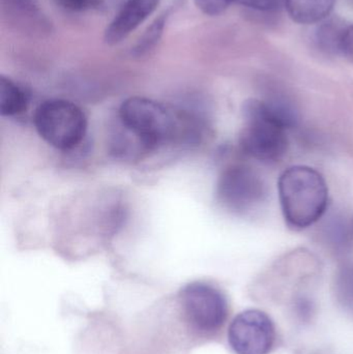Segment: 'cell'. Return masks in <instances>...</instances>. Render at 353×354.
Returning <instances> with one entry per match:
<instances>
[{
  "instance_id": "cell-1",
  "label": "cell",
  "mask_w": 353,
  "mask_h": 354,
  "mask_svg": "<svg viewBox=\"0 0 353 354\" xmlns=\"http://www.w3.org/2000/svg\"><path fill=\"white\" fill-rule=\"evenodd\" d=\"M244 127L240 136L242 153L263 163H275L288 149V129L296 116L279 100L251 99L242 109Z\"/></svg>"
},
{
  "instance_id": "cell-2",
  "label": "cell",
  "mask_w": 353,
  "mask_h": 354,
  "mask_svg": "<svg viewBox=\"0 0 353 354\" xmlns=\"http://www.w3.org/2000/svg\"><path fill=\"white\" fill-rule=\"evenodd\" d=\"M118 116L122 128L146 151L159 149L180 138L193 139L190 131L201 135L188 124V116L147 97L126 100L120 106Z\"/></svg>"
},
{
  "instance_id": "cell-3",
  "label": "cell",
  "mask_w": 353,
  "mask_h": 354,
  "mask_svg": "<svg viewBox=\"0 0 353 354\" xmlns=\"http://www.w3.org/2000/svg\"><path fill=\"white\" fill-rule=\"evenodd\" d=\"M280 204L285 222L303 230L318 222L329 206V187L325 177L308 166H294L280 176Z\"/></svg>"
},
{
  "instance_id": "cell-4",
  "label": "cell",
  "mask_w": 353,
  "mask_h": 354,
  "mask_svg": "<svg viewBox=\"0 0 353 354\" xmlns=\"http://www.w3.org/2000/svg\"><path fill=\"white\" fill-rule=\"evenodd\" d=\"M182 319L193 335L202 339L217 336L229 316V304L221 289L207 282H193L180 290Z\"/></svg>"
},
{
  "instance_id": "cell-5",
  "label": "cell",
  "mask_w": 353,
  "mask_h": 354,
  "mask_svg": "<svg viewBox=\"0 0 353 354\" xmlns=\"http://www.w3.org/2000/svg\"><path fill=\"white\" fill-rule=\"evenodd\" d=\"M33 124L48 145L60 151L78 147L87 130V120L79 106L66 100H49L35 110Z\"/></svg>"
},
{
  "instance_id": "cell-6",
  "label": "cell",
  "mask_w": 353,
  "mask_h": 354,
  "mask_svg": "<svg viewBox=\"0 0 353 354\" xmlns=\"http://www.w3.org/2000/svg\"><path fill=\"white\" fill-rule=\"evenodd\" d=\"M267 196V187L263 177L244 164L226 168L218 180V201L236 214L253 212L265 201Z\"/></svg>"
},
{
  "instance_id": "cell-7",
  "label": "cell",
  "mask_w": 353,
  "mask_h": 354,
  "mask_svg": "<svg viewBox=\"0 0 353 354\" xmlns=\"http://www.w3.org/2000/svg\"><path fill=\"white\" fill-rule=\"evenodd\" d=\"M227 339L236 354H269L275 346L277 333L267 313L250 309L234 317L228 328Z\"/></svg>"
},
{
  "instance_id": "cell-8",
  "label": "cell",
  "mask_w": 353,
  "mask_h": 354,
  "mask_svg": "<svg viewBox=\"0 0 353 354\" xmlns=\"http://www.w3.org/2000/svg\"><path fill=\"white\" fill-rule=\"evenodd\" d=\"M160 0H124L105 31V41L117 45L136 30L155 10Z\"/></svg>"
},
{
  "instance_id": "cell-9",
  "label": "cell",
  "mask_w": 353,
  "mask_h": 354,
  "mask_svg": "<svg viewBox=\"0 0 353 354\" xmlns=\"http://www.w3.org/2000/svg\"><path fill=\"white\" fill-rule=\"evenodd\" d=\"M336 0H284L288 16L298 24H318L331 17Z\"/></svg>"
},
{
  "instance_id": "cell-10",
  "label": "cell",
  "mask_w": 353,
  "mask_h": 354,
  "mask_svg": "<svg viewBox=\"0 0 353 354\" xmlns=\"http://www.w3.org/2000/svg\"><path fill=\"white\" fill-rule=\"evenodd\" d=\"M346 25L341 19L331 17L318 23L314 33L316 47L325 53L339 55L340 41Z\"/></svg>"
},
{
  "instance_id": "cell-11",
  "label": "cell",
  "mask_w": 353,
  "mask_h": 354,
  "mask_svg": "<svg viewBox=\"0 0 353 354\" xmlns=\"http://www.w3.org/2000/svg\"><path fill=\"white\" fill-rule=\"evenodd\" d=\"M27 97L18 84L6 77L0 79V112L3 116H16L26 109Z\"/></svg>"
},
{
  "instance_id": "cell-12",
  "label": "cell",
  "mask_w": 353,
  "mask_h": 354,
  "mask_svg": "<svg viewBox=\"0 0 353 354\" xmlns=\"http://www.w3.org/2000/svg\"><path fill=\"white\" fill-rule=\"evenodd\" d=\"M167 18L168 12H164L147 27L146 30L135 46L134 53L136 55H146L157 47L158 44L161 41L162 35H163Z\"/></svg>"
},
{
  "instance_id": "cell-13",
  "label": "cell",
  "mask_w": 353,
  "mask_h": 354,
  "mask_svg": "<svg viewBox=\"0 0 353 354\" xmlns=\"http://www.w3.org/2000/svg\"><path fill=\"white\" fill-rule=\"evenodd\" d=\"M336 288L340 301L353 311V264L342 268L338 274Z\"/></svg>"
},
{
  "instance_id": "cell-14",
  "label": "cell",
  "mask_w": 353,
  "mask_h": 354,
  "mask_svg": "<svg viewBox=\"0 0 353 354\" xmlns=\"http://www.w3.org/2000/svg\"><path fill=\"white\" fill-rule=\"evenodd\" d=\"M197 8L207 16L223 14L236 0H194Z\"/></svg>"
},
{
  "instance_id": "cell-15",
  "label": "cell",
  "mask_w": 353,
  "mask_h": 354,
  "mask_svg": "<svg viewBox=\"0 0 353 354\" xmlns=\"http://www.w3.org/2000/svg\"><path fill=\"white\" fill-rule=\"evenodd\" d=\"M236 3L255 12H274L284 6V0H236Z\"/></svg>"
},
{
  "instance_id": "cell-16",
  "label": "cell",
  "mask_w": 353,
  "mask_h": 354,
  "mask_svg": "<svg viewBox=\"0 0 353 354\" xmlns=\"http://www.w3.org/2000/svg\"><path fill=\"white\" fill-rule=\"evenodd\" d=\"M339 55L343 56L353 64V23L346 25L342 33Z\"/></svg>"
},
{
  "instance_id": "cell-17",
  "label": "cell",
  "mask_w": 353,
  "mask_h": 354,
  "mask_svg": "<svg viewBox=\"0 0 353 354\" xmlns=\"http://www.w3.org/2000/svg\"><path fill=\"white\" fill-rule=\"evenodd\" d=\"M57 2L66 10L81 12L95 6L97 0H57Z\"/></svg>"
},
{
  "instance_id": "cell-18",
  "label": "cell",
  "mask_w": 353,
  "mask_h": 354,
  "mask_svg": "<svg viewBox=\"0 0 353 354\" xmlns=\"http://www.w3.org/2000/svg\"><path fill=\"white\" fill-rule=\"evenodd\" d=\"M10 8L19 10H29L35 8V0H2Z\"/></svg>"
},
{
  "instance_id": "cell-19",
  "label": "cell",
  "mask_w": 353,
  "mask_h": 354,
  "mask_svg": "<svg viewBox=\"0 0 353 354\" xmlns=\"http://www.w3.org/2000/svg\"><path fill=\"white\" fill-rule=\"evenodd\" d=\"M352 231H353V222H352Z\"/></svg>"
}]
</instances>
